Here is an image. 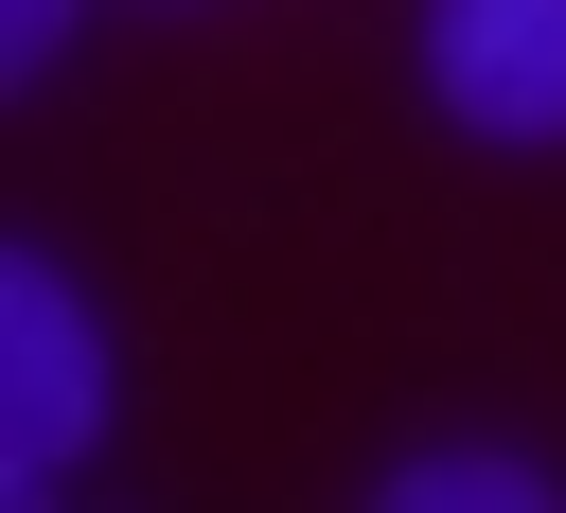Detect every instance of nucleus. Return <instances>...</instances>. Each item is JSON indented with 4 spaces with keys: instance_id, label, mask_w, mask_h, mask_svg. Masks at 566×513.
Masks as SVG:
<instances>
[{
    "instance_id": "obj_1",
    "label": "nucleus",
    "mask_w": 566,
    "mask_h": 513,
    "mask_svg": "<svg viewBox=\"0 0 566 513\" xmlns=\"http://www.w3.org/2000/svg\"><path fill=\"white\" fill-rule=\"evenodd\" d=\"M88 442H106V318L71 301L53 248H0V460L71 478Z\"/></svg>"
},
{
    "instance_id": "obj_2",
    "label": "nucleus",
    "mask_w": 566,
    "mask_h": 513,
    "mask_svg": "<svg viewBox=\"0 0 566 513\" xmlns=\"http://www.w3.org/2000/svg\"><path fill=\"white\" fill-rule=\"evenodd\" d=\"M424 106L460 142H566V0H424Z\"/></svg>"
},
{
    "instance_id": "obj_3",
    "label": "nucleus",
    "mask_w": 566,
    "mask_h": 513,
    "mask_svg": "<svg viewBox=\"0 0 566 513\" xmlns=\"http://www.w3.org/2000/svg\"><path fill=\"white\" fill-rule=\"evenodd\" d=\"M442 495H495V513H548V460H513V442H424V460H389V513H442Z\"/></svg>"
},
{
    "instance_id": "obj_4",
    "label": "nucleus",
    "mask_w": 566,
    "mask_h": 513,
    "mask_svg": "<svg viewBox=\"0 0 566 513\" xmlns=\"http://www.w3.org/2000/svg\"><path fill=\"white\" fill-rule=\"evenodd\" d=\"M71 18H88V0H0V71H53V53H71Z\"/></svg>"
},
{
    "instance_id": "obj_5",
    "label": "nucleus",
    "mask_w": 566,
    "mask_h": 513,
    "mask_svg": "<svg viewBox=\"0 0 566 513\" xmlns=\"http://www.w3.org/2000/svg\"><path fill=\"white\" fill-rule=\"evenodd\" d=\"M159 18H195V0H159Z\"/></svg>"
}]
</instances>
